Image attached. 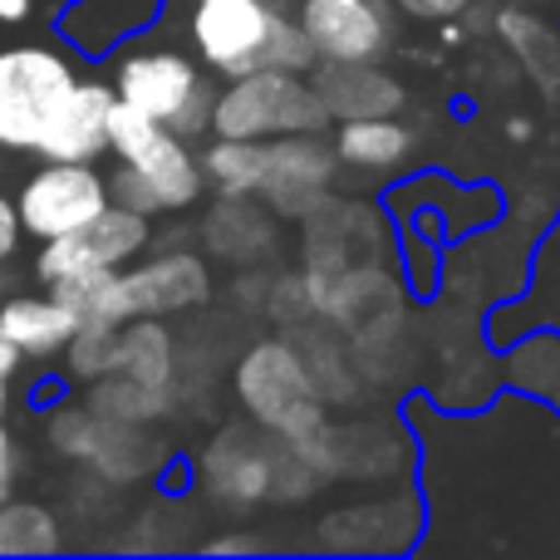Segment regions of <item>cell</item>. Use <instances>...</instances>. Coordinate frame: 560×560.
<instances>
[{"label": "cell", "mask_w": 560, "mask_h": 560, "mask_svg": "<svg viewBox=\"0 0 560 560\" xmlns=\"http://www.w3.org/2000/svg\"><path fill=\"white\" fill-rule=\"evenodd\" d=\"M261 541H246V536H236V541H217L212 551H256Z\"/></svg>", "instance_id": "26"}, {"label": "cell", "mask_w": 560, "mask_h": 560, "mask_svg": "<svg viewBox=\"0 0 560 560\" xmlns=\"http://www.w3.org/2000/svg\"><path fill=\"white\" fill-rule=\"evenodd\" d=\"M394 5L413 20H453V15H463L472 0H394Z\"/></svg>", "instance_id": "23"}, {"label": "cell", "mask_w": 560, "mask_h": 560, "mask_svg": "<svg viewBox=\"0 0 560 560\" xmlns=\"http://www.w3.org/2000/svg\"><path fill=\"white\" fill-rule=\"evenodd\" d=\"M10 492H15V443H10L5 418H0V506L10 502Z\"/></svg>", "instance_id": "24"}, {"label": "cell", "mask_w": 560, "mask_h": 560, "mask_svg": "<svg viewBox=\"0 0 560 560\" xmlns=\"http://www.w3.org/2000/svg\"><path fill=\"white\" fill-rule=\"evenodd\" d=\"M266 143L256 138H217L202 158V177H212L222 197H252L261 187Z\"/></svg>", "instance_id": "19"}, {"label": "cell", "mask_w": 560, "mask_h": 560, "mask_svg": "<svg viewBox=\"0 0 560 560\" xmlns=\"http://www.w3.org/2000/svg\"><path fill=\"white\" fill-rule=\"evenodd\" d=\"M108 374H124L133 384L163 388L173 378V345H167L163 325H118L114 329V354H108Z\"/></svg>", "instance_id": "18"}, {"label": "cell", "mask_w": 560, "mask_h": 560, "mask_svg": "<svg viewBox=\"0 0 560 560\" xmlns=\"http://www.w3.org/2000/svg\"><path fill=\"white\" fill-rule=\"evenodd\" d=\"M329 177H335V153L315 133H285L266 138V167L256 192L280 217H310L315 207H325Z\"/></svg>", "instance_id": "10"}, {"label": "cell", "mask_w": 560, "mask_h": 560, "mask_svg": "<svg viewBox=\"0 0 560 560\" xmlns=\"http://www.w3.org/2000/svg\"><path fill=\"white\" fill-rule=\"evenodd\" d=\"M108 153L118 158V173L108 177V202L128 212H183L202 197V163L187 153V138L138 114L124 98H114L108 108Z\"/></svg>", "instance_id": "1"}, {"label": "cell", "mask_w": 560, "mask_h": 560, "mask_svg": "<svg viewBox=\"0 0 560 560\" xmlns=\"http://www.w3.org/2000/svg\"><path fill=\"white\" fill-rule=\"evenodd\" d=\"M295 20L305 25L319 59H369V65H378L394 45V15H388L384 0H305Z\"/></svg>", "instance_id": "9"}, {"label": "cell", "mask_w": 560, "mask_h": 560, "mask_svg": "<svg viewBox=\"0 0 560 560\" xmlns=\"http://www.w3.org/2000/svg\"><path fill=\"white\" fill-rule=\"evenodd\" d=\"M315 94L329 118H388L408 104L404 84L369 59H315Z\"/></svg>", "instance_id": "12"}, {"label": "cell", "mask_w": 560, "mask_h": 560, "mask_svg": "<svg viewBox=\"0 0 560 560\" xmlns=\"http://www.w3.org/2000/svg\"><path fill=\"white\" fill-rule=\"evenodd\" d=\"M124 280V305L128 315H163V310H187L202 305L212 295V280H207V266L197 256H163V261L143 266V271H118Z\"/></svg>", "instance_id": "14"}, {"label": "cell", "mask_w": 560, "mask_h": 560, "mask_svg": "<svg viewBox=\"0 0 560 560\" xmlns=\"http://www.w3.org/2000/svg\"><path fill=\"white\" fill-rule=\"evenodd\" d=\"M104 207L108 177L94 163H49V158H39V167L15 192V212L30 242H55V236L79 232Z\"/></svg>", "instance_id": "7"}, {"label": "cell", "mask_w": 560, "mask_h": 560, "mask_svg": "<svg viewBox=\"0 0 560 560\" xmlns=\"http://www.w3.org/2000/svg\"><path fill=\"white\" fill-rule=\"evenodd\" d=\"M20 242H25V226H20V212L10 197H0V271L20 256Z\"/></svg>", "instance_id": "22"}, {"label": "cell", "mask_w": 560, "mask_h": 560, "mask_svg": "<svg viewBox=\"0 0 560 560\" xmlns=\"http://www.w3.org/2000/svg\"><path fill=\"white\" fill-rule=\"evenodd\" d=\"M163 0H65L55 15V35L74 59H108L133 35H143L158 20Z\"/></svg>", "instance_id": "11"}, {"label": "cell", "mask_w": 560, "mask_h": 560, "mask_svg": "<svg viewBox=\"0 0 560 560\" xmlns=\"http://www.w3.org/2000/svg\"><path fill=\"white\" fill-rule=\"evenodd\" d=\"M114 98L133 104L138 114L158 118L177 138H197L212 128V84L183 49H138L114 69Z\"/></svg>", "instance_id": "4"}, {"label": "cell", "mask_w": 560, "mask_h": 560, "mask_svg": "<svg viewBox=\"0 0 560 560\" xmlns=\"http://www.w3.org/2000/svg\"><path fill=\"white\" fill-rule=\"evenodd\" d=\"M5 404H10V378H0V418H5Z\"/></svg>", "instance_id": "27"}, {"label": "cell", "mask_w": 560, "mask_h": 560, "mask_svg": "<svg viewBox=\"0 0 560 560\" xmlns=\"http://www.w3.org/2000/svg\"><path fill=\"white\" fill-rule=\"evenodd\" d=\"M55 516L45 506H0V551H55Z\"/></svg>", "instance_id": "20"}, {"label": "cell", "mask_w": 560, "mask_h": 560, "mask_svg": "<svg viewBox=\"0 0 560 560\" xmlns=\"http://www.w3.org/2000/svg\"><path fill=\"white\" fill-rule=\"evenodd\" d=\"M25 364V354H20L15 345H10L5 335H0V378H15V369Z\"/></svg>", "instance_id": "25"}, {"label": "cell", "mask_w": 560, "mask_h": 560, "mask_svg": "<svg viewBox=\"0 0 560 560\" xmlns=\"http://www.w3.org/2000/svg\"><path fill=\"white\" fill-rule=\"evenodd\" d=\"M408 148H413V138H408V128L398 124L394 114L388 118H349L335 138L339 163L364 167V173H384V167L404 163Z\"/></svg>", "instance_id": "16"}, {"label": "cell", "mask_w": 560, "mask_h": 560, "mask_svg": "<svg viewBox=\"0 0 560 560\" xmlns=\"http://www.w3.org/2000/svg\"><path fill=\"white\" fill-rule=\"evenodd\" d=\"M65 0H0V45L10 39H59L55 15Z\"/></svg>", "instance_id": "21"}, {"label": "cell", "mask_w": 560, "mask_h": 560, "mask_svg": "<svg viewBox=\"0 0 560 560\" xmlns=\"http://www.w3.org/2000/svg\"><path fill=\"white\" fill-rule=\"evenodd\" d=\"M0 335L25 359H55L74 345L79 315L55 290H45V295H5L0 300Z\"/></svg>", "instance_id": "15"}, {"label": "cell", "mask_w": 560, "mask_h": 560, "mask_svg": "<svg viewBox=\"0 0 560 560\" xmlns=\"http://www.w3.org/2000/svg\"><path fill=\"white\" fill-rule=\"evenodd\" d=\"M74 84V59L59 39L0 45V148L5 153H39L59 104Z\"/></svg>", "instance_id": "3"}, {"label": "cell", "mask_w": 560, "mask_h": 560, "mask_svg": "<svg viewBox=\"0 0 560 560\" xmlns=\"http://www.w3.org/2000/svg\"><path fill=\"white\" fill-rule=\"evenodd\" d=\"M143 246H148V217L108 202L104 212H98L94 222H84L79 232L55 236V242H39L35 280L39 285H55V280H69V276L118 271V266H128Z\"/></svg>", "instance_id": "8"}, {"label": "cell", "mask_w": 560, "mask_h": 560, "mask_svg": "<svg viewBox=\"0 0 560 560\" xmlns=\"http://www.w3.org/2000/svg\"><path fill=\"white\" fill-rule=\"evenodd\" d=\"M108 108H114V84L79 79L69 89V98L59 104L35 158H49V163H98L108 153Z\"/></svg>", "instance_id": "13"}, {"label": "cell", "mask_w": 560, "mask_h": 560, "mask_svg": "<svg viewBox=\"0 0 560 560\" xmlns=\"http://www.w3.org/2000/svg\"><path fill=\"white\" fill-rule=\"evenodd\" d=\"M497 35L506 39V49L516 55V65L536 79L541 89L560 84V35L556 25H546L532 10H502L497 15Z\"/></svg>", "instance_id": "17"}, {"label": "cell", "mask_w": 560, "mask_h": 560, "mask_svg": "<svg viewBox=\"0 0 560 560\" xmlns=\"http://www.w3.org/2000/svg\"><path fill=\"white\" fill-rule=\"evenodd\" d=\"M187 35L202 65L226 79L256 74V69L305 74L319 59L305 25L290 20L276 0H192Z\"/></svg>", "instance_id": "2"}, {"label": "cell", "mask_w": 560, "mask_h": 560, "mask_svg": "<svg viewBox=\"0 0 560 560\" xmlns=\"http://www.w3.org/2000/svg\"><path fill=\"white\" fill-rule=\"evenodd\" d=\"M329 124L315 84L290 69H256V74L232 79L222 98L212 104V133L217 138H285V133H319Z\"/></svg>", "instance_id": "5"}, {"label": "cell", "mask_w": 560, "mask_h": 560, "mask_svg": "<svg viewBox=\"0 0 560 560\" xmlns=\"http://www.w3.org/2000/svg\"><path fill=\"white\" fill-rule=\"evenodd\" d=\"M236 394L242 404L261 418L271 433H280L290 447H310L325 433V408H319V388L310 378L305 359L290 345H256L236 369Z\"/></svg>", "instance_id": "6"}]
</instances>
